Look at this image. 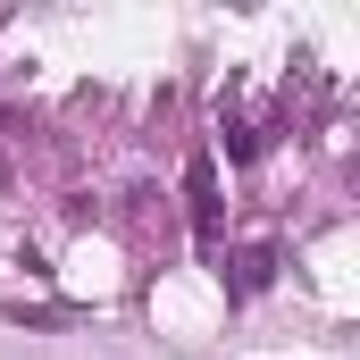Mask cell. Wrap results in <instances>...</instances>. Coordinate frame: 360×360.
Returning <instances> with one entry per match:
<instances>
[{
    "mask_svg": "<svg viewBox=\"0 0 360 360\" xmlns=\"http://www.w3.org/2000/svg\"><path fill=\"white\" fill-rule=\"evenodd\" d=\"M184 201H193V235H201V252H218L226 193H218V160H210V151H193V168H184Z\"/></svg>",
    "mask_w": 360,
    "mask_h": 360,
    "instance_id": "cell-1",
    "label": "cell"
},
{
    "mask_svg": "<svg viewBox=\"0 0 360 360\" xmlns=\"http://www.w3.org/2000/svg\"><path fill=\"white\" fill-rule=\"evenodd\" d=\"M218 143H226V160H260V143H269V134H260V126H235V117H226V134H218Z\"/></svg>",
    "mask_w": 360,
    "mask_h": 360,
    "instance_id": "cell-3",
    "label": "cell"
},
{
    "mask_svg": "<svg viewBox=\"0 0 360 360\" xmlns=\"http://www.w3.org/2000/svg\"><path fill=\"white\" fill-rule=\"evenodd\" d=\"M226 269H235V276H226V293H235V302H243V293H260V285L276 276V243H243Z\"/></svg>",
    "mask_w": 360,
    "mask_h": 360,
    "instance_id": "cell-2",
    "label": "cell"
}]
</instances>
